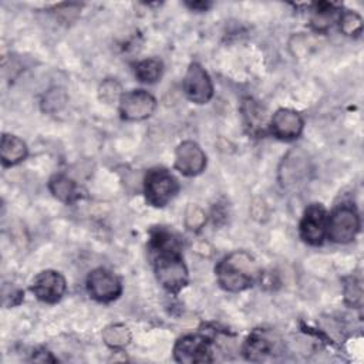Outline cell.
<instances>
[{
	"label": "cell",
	"mask_w": 364,
	"mask_h": 364,
	"mask_svg": "<svg viewBox=\"0 0 364 364\" xmlns=\"http://www.w3.org/2000/svg\"><path fill=\"white\" fill-rule=\"evenodd\" d=\"M215 273L222 289L237 293L253 286L259 276V267L249 253L236 250L218 263Z\"/></svg>",
	"instance_id": "6da1fadb"
},
{
	"label": "cell",
	"mask_w": 364,
	"mask_h": 364,
	"mask_svg": "<svg viewBox=\"0 0 364 364\" xmlns=\"http://www.w3.org/2000/svg\"><path fill=\"white\" fill-rule=\"evenodd\" d=\"M178 179L165 168L149 169L144 179V193L146 202L154 208L168 205L178 193Z\"/></svg>",
	"instance_id": "7a4b0ae2"
},
{
	"label": "cell",
	"mask_w": 364,
	"mask_h": 364,
	"mask_svg": "<svg viewBox=\"0 0 364 364\" xmlns=\"http://www.w3.org/2000/svg\"><path fill=\"white\" fill-rule=\"evenodd\" d=\"M154 269L159 284L171 293H178L188 284V269L179 252L158 253Z\"/></svg>",
	"instance_id": "3957f363"
},
{
	"label": "cell",
	"mask_w": 364,
	"mask_h": 364,
	"mask_svg": "<svg viewBox=\"0 0 364 364\" xmlns=\"http://www.w3.org/2000/svg\"><path fill=\"white\" fill-rule=\"evenodd\" d=\"M360 230V216L350 205L337 206L328 216L327 237L334 243H350Z\"/></svg>",
	"instance_id": "277c9868"
},
{
	"label": "cell",
	"mask_w": 364,
	"mask_h": 364,
	"mask_svg": "<svg viewBox=\"0 0 364 364\" xmlns=\"http://www.w3.org/2000/svg\"><path fill=\"white\" fill-rule=\"evenodd\" d=\"M328 213L320 203L310 205L300 220L299 232L300 237L313 246H318L324 242L327 236Z\"/></svg>",
	"instance_id": "5b68a950"
},
{
	"label": "cell",
	"mask_w": 364,
	"mask_h": 364,
	"mask_svg": "<svg viewBox=\"0 0 364 364\" xmlns=\"http://www.w3.org/2000/svg\"><path fill=\"white\" fill-rule=\"evenodd\" d=\"M87 290L94 300L109 303L119 297L122 284L118 276H115L112 272L104 267H98L90 272L87 277Z\"/></svg>",
	"instance_id": "8992f818"
},
{
	"label": "cell",
	"mask_w": 364,
	"mask_h": 364,
	"mask_svg": "<svg viewBox=\"0 0 364 364\" xmlns=\"http://www.w3.org/2000/svg\"><path fill=\"white\" fill-rule=\"evenodd\" d=\"M183 92L195 104H206L213 97L212 80L200 64H189L183 78Z\"/></svg>",
	"instance_id": "52a82bcc"
},
{
	"label": "cell",
	"mask_w": 364,
	"mask_h": 364,
	"mask_svg": "<svg viewBox=\"0 0 364 364\" xmlns=\"http://www.w3.org/2000/svg\"><path fill=\"white\" fill-rule=\"evenodd\" d=\"M155 98L144 90H132L122 94L119 100V114L127 121H142L155 111Z\"/></svg>",
	"instance_id": "ba28073f"
},
{
	"label": "cell",
	"mask_w": 364,
	"mask_h": 364,
	"mask_svg": "<svg viewBox=\"0 0 364 364\" xmlns=\"http://www.w3.org/2000/svg\"><path fill=\"white\" fill-rule=\"evenodd\" d=\"M210 346L208 338L198 334H188L181 337L173 347V357L178 363L193 364V363H209Z\"/></svg>",
	"instance_id": "9c48e42d"
},
{
	"label": "cell",
	"mask_w": 364,
	"mask_h": 364,
	"mask_svg": "<svg viewBox=\"0 0 364 364\" xmlns=\"http://www.w3.org/2000/svg\"><path fill=\"white\" fill-rule=\"evenodd\" d=\"M310 162L301 151H291L280 166V182L286 189H297L309 181Z\"/></svg>",
	"instance_id": "30bf717a"
},
{
	"label": "cell",
	"mask_w": 364,
	"mask_h": 364,
	"mask_svg": "<svg viewBox=\"0 0 364 364\" xmlns=\"http://www.w3.org/2000/svg\"><path fill=\"white\" fill-rule=\"evenodd\" d=\"M67 284L65 279L60 272L43 270L40 272L31 284V291L34 296L44 303H57L65 293Z\"/></svg>",
	"instance_id": "8fae6325"
},
{
	"label": "cell",
	"mask_w": 364,
	"mask_h": 364,
	"mask_svg": "<svg viewBox=\"0 0 364 364\" xmlns=\"http://www.w3.org/2000/svg\"><path fill=\"white\" fill-rule=\"evenodd\" d=\"M206 166V155L193 141H183L175 151V168L185 176H196Z\"/></svg>",
	"instance_id": "7c38bea8"
},
{
	"label": "cell",
	"mask_w": 364,
	"mask_h": 364,
	"mask_svg": "<svg viewBox=\"0 0 364 364\" xmlns=\"http://www.w3.org/2000/svg\"><path fill=\"white\" fill-rule=\"evenodd\" d=\"M303 125L304 122L299 112L289 108H280L273 114L269 127L270 132L277 139L290 141L296 139L301 134Z\"/></svg>",
	"instance_id": "4fadbf2b"
},
{
	"label": "cell",
	"mask_w": 364,
	"mask_h": 364,
	"mask_svg": "<svg viewBox=\"0 0 364 364\" xmlns=\"http://www.w3.org/2000/svg\"><path fill=\"white\" fill-rule=\"evenodd\" d=\"M27 156V145L16 135L4 134L0 144V158L4 166H14Z\"/></svg>",
	"instance_id": "5bb4252c"
},
{
	"label": "cell",
	"mask_w": 364,
	"mask_h": 364,
	"mask_svg": "<svg viewBox=\"0 0 364 364\" xmlns=\"http://www.w3.org/2000/svg\"><path fill=\"white\" fill-rule=\"evenodd\" d=\"M48 189L53 193V196L63 203H73L81 196L77 183L63 173L51 176L48 182Z\"/></svg>",
	"instance_id": "9a60e30c"
},
{
	"label": "cell",
	"mask_w": 364,
	"mask_h": 364,
	"mask_svg": "<svg viewBox=\"0 0 364 364\" xmlns=\"http://www.w3.org/2000/svg\"><path fill=\"white\" fill-rule=\"evenodd\" d=\"M272 341L256 331L247 337L243 346V354L250 361H263L272 354Z\"/></svg>",
	"instance_id": "2e32d148"
},
{
	"label": "cell",
	"mask_w": 364,
	"mask_h": 364,
	"mask_svg": "<svg viewBox=\"0 0 364 364\" xmlns=\"http://www.w3.org/2000/svg\"><path fill=\"white\" fill-rule=\"evenodd\" d=\"M341 13H338V9L331 3H317L314 4L313 13H311V27L316 31H324L333 26L336 20H338Z\"/></svg>",
	"instance_id": "e0dca14e"
},
{
	"label": "cell",
	"mask_w": 364,
	"mask_h": 364,
	"mask_svg": "<svg viewBox=\"0 0 364 364\" xmlns=\"http://www.w3.org/2000/svg\"><path fill=\"white\" fill-rule=\"evenodd\" d=\"M102 340L111 348H122L131 341V331L124 324H109L102 330Z\"/></svg>",
	"instance_id": "ac0fdd59"
},
{
	"label": "cell",
	"mask_w": 364,
	"mask_h": 364,
	"mask_svg": "<svg viewBox=\"0 0 364 364\" xmlns=\"http://www.w3.org/2000/svg\"><path fill=\"white\" fill-rule=\"evenodd\" d=\"M135 75L141 82L154 84L162 75V63L156 58H146L135 65Z\"/></svg>",
	"instance_id": "d6986e66"
},
{
	"label": "cell",
	"mask_w": 364,
	"mask_h": 364,
	"mask_svg": "<svg viewBox=\"0 0 364 364\" xmlns=\"http://www.w3.org/2000/svg\"><path fill=\"white\" fill-rule=\"evenodd\" d=\"M151 246L158 253H166V252H179V243L173 237L172 233H169L165 229H158L152 232L151 236Z\"/></svg>",
	"instance_id": "ffe728a7"
},
{
	"label": "cell",
	"mask_w": 364,
	"mask_h": 364,
	"mask_svg": "<svg viewBox=\"0 0 364 364\" xmlns=\"http://www.w3.org/2000/svg\"><path fill=\"white\" fill-rule=\"evenodd\" d=\"M67 102V94L61 88H51L46 92L41 101V108L46 112H57L60 111Z\"/></svg>",
	"instance_id": "44dd1931"
},
{
	"label": "cell",
	"mask_w": 364,
	"mask_h": 364,
	"mask_svg": "<svg viewBox=\"0 0 364 364\" xmlns=\"http://www.w3.org/2000/svg\"><path fill=\"white\" fill-rule=\"evenodd\" d=\"M338 23H340V30L346 36H358L363 30V20L355 11L347 10L341 13L338 17Z\"/></svg>",
	"instance_id": "7402d4cb"
},
{
	"label": "cell",
	"mask_w": 364,
	"mask_h": 364,
	"mask_svg": "<svg viewBox=\"0 0 364 364\" xmlns=\"http://www.w3.org/2000/svg\"><path fill=\"white\" fill-rule=\"evenodd\" d=\"M121 91H122V88H121L119 82L117 80L108 78V80L102 81V84L100 85L98 95H100L101 101H104L105 104H111L114 101L121 100V97H122Z\"/></svg>",
	"instance_id": "603a6c76"
},
{
	"label": "cell",
	"mask_w": 364,
	"mask_h": 364,
	"mask_svg": "<svg viewBox=\"0 0 364 364\" xmlns=\"http://www.w3.org/2000/svg\"><path fill=\"white\" fill-rule=\"evenodd\" d=\"M344 300L353 307H360L363 303V284L361 280L350 277L344 286Z\"/></svg>",
	"instance_id": "cb8c5ba5"
},
{
	"label": "cell",
	"mask_w": 364,
	"mask_h": 364,
	"mask_svg": "<svg viewBox=\"0 0 364 364\" xmlns=\"http://www.w3.org/2000/svg\"><path fill=\"white\" fill-rule=\"evenodd\" d=\"M206 222L205 212L198 206L191 203L185 212V225L191 230H199Z\"/></svg>",
	"instance_id": "d4e9b609"
},
{
	"label": "cell",
	"mask_w": 364,
	"mask_h": 364,
	"mask_svg": "<svg viewBox=\"0 0 364 364\" xmlns=\"http://www.w3.org/2000/svg\"><path fill=\"white\" fill-rule=\"evenodd\" d=\"M243 112H245V117L247 119V124L250 125L252 129H257L260 128V125L263 124V114L260 111V108L257 107V104L252 100H247L245 102V107H243Z\"/></svg>",
	"instance_id": "484cf974"
},
{
	"label": "cell",
	"mask_w": 364,
	"mask_h": 364,
	"mask_svg": "<svg viewBox=\"0 0 364 364\" xmlns=\"http://www.w3.org/2000/svg\"><path fill=\"white\" fill-rule=\"evenodd\" d=\"M188 7L193 9V10H208L210 7V3H205V1H193V3H186Z\"/></svg>",
	"instance_id": "4316f807"
}]
</instances>
